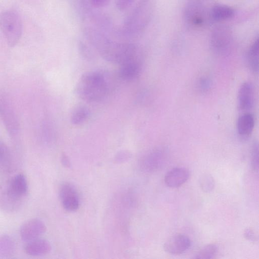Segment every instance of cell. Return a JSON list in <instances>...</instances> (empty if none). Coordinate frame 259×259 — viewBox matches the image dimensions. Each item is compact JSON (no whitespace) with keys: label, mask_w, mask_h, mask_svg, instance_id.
<instances>
[{"label":"cell","mask_w":259,"mask_h":259,"mask_svg":"<svg viewBox=\"0 0 259 259\" xmlns=\"http://www.w3.org/2000/svg\"><path fill=\"white\" fill-rule=\"evenodd\" d=\"M4 187L11 198L19 204L27 194L28 188L26 178L22 174L15 176Z\"/></svg>","instance_id":"52a82bcc"},{"label":"cell","mask_w":259,"mask_h":259,"mask_svg":"<svg viewBox=\"0 0 259 259\" xmlns=\"http://www.w3.org/2000/svg\"><path fill=\"white\" fill-rule=\"evenodd\" d=\"M254 119L253 115L245 112L241 115L237 122V130L238 135L244 138L249 137L253 131Z\"/></svg>","instance_id":"2e32d148"},{"label":"cell","mask_w":259,"mask_h":259,"mask_svg":"<svg viewBox=\"0 0 259 259\" xmlns=\"http://www.w3.org/2000/svg\"><path fill=\"white\" fill-rule=\"evenodd\" d=\"M80 53L82 57L87 60H92L94 59L93 54L85 46L81 45L79 47Z\"/></svg>","instance_id":"83f0119b"},{"label":"cell","mask_w":259,"mask_h":259,"mask_svg":"<svg viewBox=\"0 0 259 259\" xmlns=\"http://www.w3.org/2000/svg\"><path fill=\"white\" fill-rule=\"evenodd\" d=\"M164 152L159 149L153 150L146 153L141 158L140 166L146 172H153L158 169L165 160Z\"/></svg>","instance_id":"8fae6325"},{"label":"cell","mask_w":259,"mask_h":259,"mask_svg":"<svg viewBox=\"0 0 259 259\" xmlns=\"http://www.w3.org/2000/svg\"><path fill=\"white\" fill-rule=\"evenodd\" d=\"M190 177L189 170L185 167H175L168 171L164 177L165 185L175 188L180 187L187 181Z\"/></svg>","instance_id":"4fadbf2b"},{"label":"cell","mask_w":259,"mask_h":259,"mask_svg":"<svg viewBox=\"0 0 259 259\" xmlns=\"http://www.w3.org/2000/svg\"><path fill=\"white\" fill-rule=\"evenodd\" d=\"M132 157V153L127 150H121L116 153L114 157L116 163H121L128 160Z\"/></svg>","instance_id":"d4e9b609"},{"label":"cell","mask_w":259,"mask_h":259,"mask_svg":"<svg viewBox=\"0 0 259 259\" xmlns=\"http://www.w3.org/2000/svg\"><path fill=\"white\" fill-rule=\"evenodd\" d=\"M254 89L252 83L245 82L240 86L237 97L238 108L240 111L247 112L254 105Z\"/></svg>","instance_id":"7c38bea8"},{"label":"cell","mask_w":259,"mask_h":259,"mask_svg":"<svg viewBox=\"0 0 259 259\" xmlns=\"http://www.w3.org/2000/svg\"><path fill=\"white\" fill-rule=\"evenodd\" d=\"M199 87L201 91H206L210 89V81L206 78H201L199 82Z\"/></svg>","instance_id":"f1b7e54d"},{"label":"cell","mask_w":259,"mask_h":259,"mask_svg":"<svg viewBox=\"0 0 259 259\" xmlns=\"http://www.w3.org/2000/svg\"><path fill=\"white\" fill-rule=\"evenodd\" d=\"M150 0H144L127 21L128 26L134 25V29L141 30L147 25L152 12V5Z\"/></svg>","instance_id":"8992f818"},{"label":"cell","mask_w":259,"mask_h":259,"mask_svg":"<svg viewBox=\"0 0 259 259\" xmlns=\"http://www.w3.org/2000/svg\"><path fill=\"white\" fill-rule=\"evenodd\" d=\"M11 165V156L7 145L0 141V172H7Z\"/></svg>","instance_id":"d6986e66"},{"label":"cell","mask_w":259,"mask_h":259,"mask_svg":"<svg viewBox=\"0 0 259 259\" xmlns=\"http://www.w3.org/2000/svg\"><path fill=\"white\" fill-rule=\"evenodd\" d=\"M46 227L42 221L38 219H31L24 223L21 227L20 234L22 239L30 241L43 234Z\"/></svg>","instance_id":"30bf717a"},{"label":"cell","mask_w":259,"mask_h":259,"mask_svg":"<svg viewBox=\"0 0 259 259\" xmlns=\"http://www.w3.org/2000/svg\"><path fill=\"white\" fill-rule=\"evenodd\" d=\"M61 161L64 166L66 167H70L71 166V162L68 156L65 154L62 153L61 156Z\"/></svg>","instance_id":"4dcf8cb0"},{"label":"cell","mask_w":259,"mask_h":259,"mask_svg":"<svg viewBox=\"0 0 259 259\" xmlns=\"http://www.w3.org/2000/svg\"><path fill=\"white\" fill-rule=\"evenodd\" d=\"M15 248L13 239L7 235L0 237V257H6L11 255Z\"/></svg>","instance_id":"ffe728a7"},{"label":"cell","mask_w":259,"mask_h":259,"mask_svg":"<svg viewBox=\"0 0 259 259\" xmlns=\"http://www.w3.org/2000/svg\"><path fill=\"white\" fill-rule=\"evenodd\" d=\"M233 42L232 31L225 25L217 26L210 34V47L217 55L225 56L228 54L232 49Z\"/></svg>","instance_id":"3957f363"},{"label":"cell","mask_w":259,"mask_h":259,"mask_svg":"<svg viewBox=\"0 0 259 259\" xmlns=\"http://www.w3.org/2000/svg\"><path fill=\"white\" fill-rule=\"evenodd\" d=\"M25 252L31 256H39L48 253L51 250V245L44 239H34L30 241L25 247Z\"/></svg>","instance_id":"9a60e30c"},{"label":"cell","mask_w":259,"mask_h":259,"mask_svg":"<svg viewBox=\"0 0 259 259\" xmlns=\"http://www.w3.org/2000/svg\"><path fill=\"white\" fill-rule=\"evenodd\" d=\"M243 235L246 239L250 242H255L257 240L254 232L250 228H246L244 231Z\"/></svg>","instance_id":"4316f807"},{"label":"cell","mask_w":259,"mask_h":259,"mask_svg":"<svg viewBox=\"0 0 259 259\" xmlns=\"http://www.w3.org/2000/svg\"><path fill=\"white\" fill-rule=\"evenodd\" d=\"M206 8L199 0H188L184 7V17L186 23L191 27H199L206 21Z\"/></svg>","instance_id":"277c9868"},{"label":"cell","mask_w":259,"mask_h":259,"mask_svg":"<svg viewBox=\"0 0 259 259\" xmlns=\"http://www.w3.org/2000/svg\"><path fill=\"white\" fill-rule=\"evenodd\" d=\"M218 252V246L214 243L207 244L200 248L194 256L196 259H211L215 257Z\"/></svg>","instance_id":"7402d4cb"},{"label":"cell","mask_w":259,"mask_h":259,"mask_svg":"<svg viewBox=\"0 0 259 259\" xmlns=\"http://www.w3.org/2000/svg\"><path fill=\"white\" fill-rule=\"evenodd\" d=\"M199 184L201 190L205 193L212 191L215 186L213 178L208 174H204L200 176L199 179Z\"/></svg>","instance_id":"603a6c76"},{"label":"cell","mask_w":259,"mask_h":259,"mask_svg":"<svg viewBox=\"0 0 259 259\" xmlns=\"http://www.w3.org/2000/svg\"><path fill=\"white\" fill-rule=\"evenodd\" d=\"M59 196L65 209L69 211L77 210L80 204V199L76 189L71 184H63L60 188Z\"/></svg>","instance_id":"ba28073f"},{"label":"cell","mask_w":259,"mask_h":259,"mask_svg":"<svg viewBox=\"0 0 259 259\" xmlns=\"http://www.w3.org/2000/svg\"><path fill=\"white\" fill-rule=\"evenodd\" d=\"M89 115L90 112L88 108L84 106H79L72 112L70 121L74 125H80L87 120Z\"/></svg>","instance_id":"44dd1931"},{"label":"cell","mask_w":259,"mask_h":259,"mask_svg":"<svg viewBox=\"0 0 259 259\" xmlns=\"http://www.w3.org/2000/svg\"><path fill=\"white\" fill-rule=\"evenodd\" d=\"M141 70V64L137 59L120 65L118 75L124 80H132L139 76Z\"/></svg>","instance_id":"5bb4252c"},{"label":"cell","mask_w":259,"mask_h":259,"mask_svg":"<svg viewBox=\"0 0 259 259\" xmlns=\"http://www.w3.org/2000/svg\"><path fill=\"white\" fill-rule=\"evenodd\" d=\"M134 1V0H115V4L117 9L122 11L129 7Z\"/></svg>","instance_id":"484cf974"},{"label":"cell","mask_w":259,"mask_h":259,"mask_svg":"<svg viewBox=\"0 0 259 259\" xmlns=\"http://www.w3.org/2000/svg\"><path fill=\"white\" fill-rule=\"evenodd\" d=\"M250 164L252 169L257 172L258 170V147L256 142L253 144L251 149Z\"/></svg>","instance_id":"cb8c5ba5"},{"label":"cell","mask_w":259,"mask_h":259,"mask_svg":"<svg viewBox=\"0 0 259 259\" xmlns=\"http://www.w3.org/2000/svg\"><path fill=\"white\" fill-rule=\"evenodd\" d=\"M0 29L8 44L10 47L15 46L22 33V24L17 13L13 10L0 13Z\"/></svg>","instance_id":"7a4b0ae2"},{"label":"cell","mask_w":259,"mask_h":259,"mask_svg":"<svg viewBox=\"0 0 259 259\" xmlns=\"http://www.w3.org/2000/svg\"><path fill=\"white\" fill-rule=\"evenodd\" d=\"M191 241L186 235L177 233L170 236L164 243L163 248L166 252L179 255L188 250L191 246Z\"/></svg>","instance_id":"9c48e42d"},{"label":"cell","mask_w":259,"mask_h":259,"mask_svg":"<svg viewBox=\"0 0 259 259\" xmlns=\"http://www.w3.org/2000/svg\"><path fill=\"white\" fill-rule=\"evenodd\" d=\"M110 0H91L92 5L96 8H102L106 6Z\"/></svg>","instance_id":"f546056e"},{"label":"cell","mask_w":259,"mask_h":259,"mask_svg":"<svg viewBox=\"0 0 259 259\" xmlns=\"http://www.w3.org/2000/svg\"><path fill=\"white\" fill-rule=\"evenodd\" d=\"M258 38H257L249 48L246 56L248 66L254 72H257L258 70Z\"/></svg>","instance_id":"ac0fdd59"},{"label":"cell","mask_w":259,"mask_h":259,"mask_svg":"<svg viewBox=\"0 0 259 259\" xmlns=\"http://www.w3.org/2000/svg\"><path fill=\"white\" fill-rule=\"evenodd\" d=\"M110 82L107 74L101 71H89L81 75L75 92L82 100L96 102L102 100L109 91Z\"/></svg>","instance_id":"6da1fadb"},{"label":"cell","mask_w":259,"mask_h":259,"mask_svg":"<svg viewBox=\"0 0 259 259\" xmlns=\"http://www.w3.org/2000/svg\"><path fill=\"white\" fill-rule=\"evenodd\" d=\"M234 15V10L231 7L224 5H216L213 6L208 13L210 19L214 21L228 19Z\"/></svg>","instance_id":"e0dca14e"},{"label":"cell","mask_w":259,"mask_h":259,"mask_svg":"<svg viewBox=\"0 0 259 259\" xmlns=\"http://www.w3.org/2000/svg\"><path fill=\"white\" fill-rule=\"evenodd\" d=\"M0 117L9 135L16 136L20 127L18 119L10 100L4 95H0Z\"/></svg>","instance_id":"5b68a950"}]
</instances>
